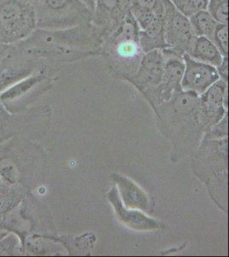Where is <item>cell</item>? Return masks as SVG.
Segmentation results:
<instances>
[{"mask_svg": "<svg viewBox=\"0 0 229 257\" xmlns=\"http://www.w3.org/2000/svg\"><path fill=\"white\" fill-rule=\"evenodd\" d=\"M185 70L180 86L183 89L194 94H203L220 79L215 66L197 61L188 54L183 56Z\"/></svg>", "mask_w": 229, "mask_h": 257, "instance_id": "9c48e42d", "label": "cell"}, {"mask_svg": "<svg viewBox=\"0 0 229 257\" xmlns=\"http://www.w3.org/2000/svg\"><path fill=\"white\" fill-rule=\"evenodd\" d=\"M195 35L197 36H204L213 41L216 27L219 23L213 18L207 10L197 12L191 18H189Z\"/></svg>", "mask_w": 229, "mask_h": 257, "instance_id": "9a60e30c", "label": "cell"}, {"mask_svg": "<svg viewBox=\"0 0 229 257\" xmlns=\"http://www.w3.org/2000/svg\"><path fill=\"white\" fill-rule=\"evenodd\" d=\"M139 35V26L129 13L119 27L102 41V55L113 64L139 67L144 55Z\"/></svg>", "mask_w": 229, "mask_h": 257, "instance_id": "3957f363", "label": "cell"}, {"mask_svg": "<svg viewBox=\"0 0 229 257\" xmlns=\"http://www.w3.org/2000/svg\"><path fill=\"white\" fill-rule=\"evenodd\" d=\"M50 70V67L41 68L25 79L2 91L0 93V101L5 108L11 113L23 111L26 103L36 94L41 85L47 82Z\"/></svg>", "mask_w": 229, "mask_h": 257, "instance_id": "52a82bcc", "label": "cell"}, {"mask_svg": "<svg viewBox=\"0 0 229 257\" xmlns=\"http://www.w3.org/2000/svg\"><path fill=\"white\" fill-rule=\"evenodd\" d=\"M37 29L32 0H0V44H16Z\"/></svg>", "mask_w": 229, "mask_h": 257, "instance_id": "277c9868", "label": "cell"}, {"mask_svg": "<svg viewBox=\"0 0 229 257\" xmlns=\"http://www.w3.org/2000/svg\"><path fill=\"white\" fill-rule=\"evenodd\" d=\"M119 185L126 204L129 205L130 207L145 208L146 197L139 188L126 178H120Z\"/></svg>", "mask_w": 229, "mask_h": 257, "instance_id": "2e32d148", "label": "cell"}, {"mask_svg": "<svg viewBox=\"0 0 229 257\" xmlns=\"http://www.w3.org/2000/svg\"><path fill=\"white\" fill-rule=\"evenodd\" d=\"M130 13L134 18V20L136 21L137 24L140 30H145V28L153 21L154 18H156V16L158 14H162L161 12L143 8L141 6H138L134 3L131 6Z\"/></svg>", "mask_w": 229, "mask_h": 257, "instance_id": "d6986e66", "label": "cell"}, {"mask_svg": "<svg viewBox=\"0 0 229 257\" xmlns=\"http://www.w3.org/2000/svg\"><path fill=\"white\" fill-rule=\"evenodd\" d=\"M187 54L195 60L210 64L215 68L221 64L225 58L215 43L204 36H197Z\"/></svg>", "mask_w": 229, "mask_h": 257, "instance_id": "4fadbf2b", "label": "cell"}, {"mask_svg": "<svg viewBox=\"0 0 229 257\" xmlns=\"http://www.w3.org/2000/svg\"><path fill=\"white\" fill-rule=\"evenodd\" d=\"M134 0H96L93 25L99 30L102 41L119 27L130 13Z\"/></svg>", "mask_w": 229, "mask_h": 257, "instance_id": "ba28073f", "label": "cell"}, {"mask_svg": "<svg viewBox=\"0 0 229 257\" xmlns=\"http://www.w3.org/2000/svg\"><path fill=\"white\" fill-rule=\"evenodd\" d=\"M110 200L113 202L115 208L118 212L120 218L131 227L146 230V229H151L154 226H157L154 221L145 215H143L142 213H139V212L124 210L119 200H117L116 193H113V191L111 192Z\"/></svg>", "mask_w": 229, "mask_h": 257, "instance_id": "5bb4252c", "label": "cell"}, {"mask_svg": "<svg viewBox=\"0 0 229 257\" xmlns=\"http://www.w3.org/2000/svg\"><path fill=\"white\" fill-rule=\"evenodd\" d=\"M163 14H158L145 30H139V41L144 53L165 48Z\"/></svg>", "mask_w": 229, "mask_h": 257, "instance_id": "8fae6325", "label": "cell"}, {"mask_svg": "<svg viewBox=\"0 0 229 257\" xmlns=\"http://www.w3.org/2000/svg\"><path fill=\"white\" fill-rule=\"evenodd\" d=\"M206 10L219 24H228V0H209Z\"/></svg>", "mask_w": 229, "mask_h": 257, "instance_id": "ac0fdd59", "label": "cell"}, {"mask_svg": "<svg viewBox=\"0 0 229 257\" xmlns=\"http://www.w3.org/2000/svg\"><path fill=\"white\" fill-rule=\"evenodd\" d=\"M177 9L187 18L206 10L209 0H170Z\"/></svg>", "mask_w": 229, "mask_h": 257, "instance_id": "ffe728a7", "label": "cell"}, {"mask_svg": "<svg viewBox=\"0 0 229 257\" xmlns=\"http://www.w3.org/2000/svg\"><path fill=\"white\" fill-rule=\"evenodd\" d=\"M213 42L220 50L224 57L228 56V25L219 24L216 27Z\"/></svg>", "mask_w": 229, "mask_h": 257, "instance_id": "44dd1931", "label": "cell"}, {"mask_svg": "<svg viewBox=\"0 0 229 257\" xmlns=\"http://www.w3.org/2000/svg\"><path fill=\"white\" fill-rule=\"evenodd\" d=\"M85 6H87V9L89 10L93 14L94 9H95L96 0H81Z\"/></svg>", "mask_w": 229, "mask_h": 257, "instance_id": "cb8c5ba5", "label": "cell"}, {"mask_svg": "<svg viewBox=\"0 0 229 257\" xmlns=\"http://www.w3.org/2000/svg\"><path fill=\"white\" fill-rule=\"evenodd\" d=\"M164 64L165 58L162 50H153L144 53L138 71L130 77L131 82L142 90H152L162 82Z\"/></svg>", "mask_w": 229, "mask_h": 257, "instance_id": "30bf717a", "label": "cell"}, {"mask_svg": "<svg viewBox=\"0 0 229 257\" xmlns=\"http://www.w3.org/2000/svg\"><path fill=\"white\" fill-rule=\"evenodd\" d=\"M227 69H228V59H227V57H225L221 62V64L216 67L219 76H220L221 79L224 80L225 82L227 81V77H228Z\"/></svg>", "mask_w": 229, "mask_h": 257, "instance_id": "603a6c76", "label": "cell"}, {"mask_svg": "<svg viewBox=\"0 0 229 257\" xmlns=\"http://www.w3.org/2000/svg\"><path fill=\"white\" fill-rule=\"evenodd\" d=\"M43 67L24 54L18 45L7 46L0 59V93Z\"/></svg>", "mask_w": 229, "mask_h": 257, "instance_id": "8992f818", "label": "cell"}, {"mask_svg": "<svg viewBox=\"0 0 229 257\" xmlns=\"http://www.w3.org/2000/svg\"><path fill=\"white\" fill-rule=\"evenodd\" d=\"M134 4L143 8L152 10L157 12H164V6L162 0H134Z\"/></svg>", "mask_w": 229, "mask_h": 257, "instance_id": "7402d4cb", "label": "cell"}, {"mask_svg": "<svg viewBox=\"0 0 229 257\" xmlns=\"http://www.w3.org/2000/svg\"><path fill=\"white\" fill-rule=\"evenodd\" d=\"M37 29L63 30L93 22V13L81 0H32Z\"/></svg>", "mask_w": 229, "mask_h": 257, "instance_id": "7a4b0ae2", "label": "cell"}, {"mask_svg": "<svg viewBox=\"0 0 229 257\" xmlns=\"http://www.w3.org/2000/svg\"><path fill=\"white\" fill-rule=\"evenodd\" d=\"M18 47L24 54L42 66L72 62L101 54L102 38L93 23L63 30L36 29L20 41Z\"/></svg>", "mask_w": 229, "mask_h": 257, "instance_id": "6da1fadb", "label": "cell"}, {"mask_svg": "<svg viewBox=\"0 0 229 257\" xmlns=\"http://www.w3.org/2000/svg\"><path fill=\"white\" fill-rule=\"evenodd\" d=\"M164 6V40L162 53L183 58L194 43L195 35L190 19L177 9L170 0H162Z\"/></svg>", "mask_w": 229, "mask_h": 257, "instance_id": "5b68a950", "label": "cell"}, {"mask_svg": "<svg viewBox=\"0 0 229 257\" xmlns=\"http://www.w3.org/2000/svg\"><path fill=\"white\" fill-rule=\"evenodd\" d=\"M27 117L23 111L11 113L0 101V144L14 137H23L28 126Z\"/></svg>", "mask_w": 229, "mask_h": 257, "instance_id": "7c38bea8", "label": "cell"}, {"mask_svg": "<svg viewBox=\"0 0 229 257\" xmlns=\"http://www.w3.org/2000/svg\"><path fill=\"white\" fill-rule=\"evenodd\" d=\"M23 242L14 232H10L0 238V255H23Z\"/></svg>", "mask_w": 229, "mask_h": 257, "instance_id": "e0dca14e", "label": "cell"}]
</instances>
